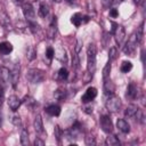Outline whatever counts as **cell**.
<instances>
[{"label": "cell", "mask_w": 146, "mask_h": 146, "mask_svg": "<svg viewBox=\"0 0 146 146\" xmlns=\"http://www.w3.org/2000/svg\"><path fill=\"white\" fill-rule=\"evenodd\" d=\"M110 16H111V17H113V18L117 17V16H119V11H117V9H115V8L110 9Z\"/></svg>", "instance_id": "b9f144b4"}, {"label": "cell", "mask_w": 146, "mask_h": 146, "mask_svg": "<svg viewBox=\"0 0 146 146\" xmlns=\"http://www.w3.org/2000/svg\"><path fill=\"white\" fill-rule=\"evenodd\" d=\"M116 57H117V49H116L115 47H112V48H110V55H108V58H110V60L112 62V60H114Z\"/></svg>", "instance_id": "d590c367"}, {"label": "cell", "mask_w": 146, "mask_h": 146, "mask_svg": "<svg viewBox=\"0 0 146 146\" xmlns=\"http://www.w3.org/2000/svg\"><path fill=\"white\" fill-rule=\"evenodd\" d=\"M131 68H132V64H131V62H128V60L122 62L121 67H120V70H121L122 73H128V72L131 71Z\"/></svg>", "instance_id": "83f0119b"}, {"label": "cell", "mask_w": 146, "mask_h": 146, "mask_svg": "<svg viewBox=\"0 0 146 146\" xmlns=\"http://www.w3.org/2000/svg\"><path fill=\"white\" fill-rule=\"evenodd\" d=\"M110 73H111V60H108V63L103 68V80L104 81L110 79Z\"/></svg>", "instance_id": "f1b7e54d"}, {"label": "cell", "mask_w": 146, "mask_h": 146, "mask_svg": "<svg viewBox=\"0 0 146 146\" xmlns=\"http://www.w3.org/2000/svg\"><path fill=\"white\" fill-rule=\"evenodd\" d=\"M57 34V17L56 16H52L51 18V22L49 24V27L47 30V36L49 39H54Z\"/></svg>", "instance_id": "30bf717a"}, {"label": "cell", "mask_w": 146, "mask_h": 146, "mask_svg": "<svg viewBox=\"0 0 146 146\" xmlns=\"http://www.w3.org/2000/svg\"><path fill=\"white\" fill-rule=\"evenodd\" d=\"M54 56H55V50H54V48H52V47H48L47 50H46V57H47L49 60H51V59L54 58Z\"/></svg>", "instance_id": "8d00e7d4"}, {"label": "cell", "mask_w": 146, "mask_h": 146, "mask_svg": "<svg viewBox=\"0 0 146 146\" xmlns=\"http://www.w3.org/2000/svg\"><path fill=\"white\" fill-rule=\"evenodd\" d=\"M138 87L135 84V83H130L127 88V94H125V97L130 100H133L136 98H138Z\"/></svg>", "instance_id": "8fae6325"}, {"label": "cell", "mask_w": 146, "mask_h": 146, "mask_svg": "<svg viewBox=\"0 0 146 146\" xmlns=\"http://www.w3.org/2000/svg\"><path fill=\"white\" fill-rule=\"evenodd\" d=\"M55 56H56V58H57L58 60H60L62 63H66V62H67L66 50H65L62 46H59V47L56 49V51H55Z\"/></svg>", "instance_id": "2e32d148"}, {"label": "cell", "mask_w": 146, "mask_h": 146, "mask_svg": "<svg viewBox=\"0 0 146 146\" xmlns=\"http://www.w3.org/2000/svg\"><path fill=\"white\" fill-rule=\"evenodd\" d=\"M52 1H54V2H57V3H58V2H60L62 0H52Z\"/></svg>", "instance_id": "c3c4849f"}, {"label": "cell", "mask_w": 146, "mask_h": 146, "mask_svg": "<svg viewBox=\"0 0 146 146\" xmlns=\"http://www.w3.org/2000/svg\"><path fill=\"white\" fill-rule=\"evenodd\" d=\"M116 125H117L119 130L121 132H123V133H128L130 131V125L124 119H119L117 122H116Z\"/></svg>", "instance_id": "ffe728a7"}, {"label": "cell", "mask_w": 146, "mask_h": 146, "mask_svg": "<svg viewBox=\"0 0 146 146\" xmlns=\"http://www.w3.org/2000/svg\"><path fill=\"white\" fill-rule=\"evenodd\" d=\"M113 34H114V38H115V42L119 46H121L122 42H123V40H124V36H125V29L122 25H117L115 27Z\"/></svg>", "instance_id": "ba28073f"}, {"label": "cell", "mask_w": 146, "mask_h": 146, "mask_svg": "<svg viewBox=\"0 0 146 146\" xmlns=\"http://www.w3.org/2000/svg\"><path fill=\"white\" fill-rule=\"evenodd\" d=\"M137 44H138V41H137V35H136V32L132 33L130 35V38L128 39L125 46L123 47V52L125 55H129V56H133L135 51H136V48H137Z\"/></svg>", "instance_id": "3957f363"}, {"label": "cell", "mask_w": 146, "mask_h": 146, "mask_svg": "<svg viewBox=\"0 0 146 146\" xmlns=\"http://www.w3.org/2000/svg\"><path fill=\"white\" fill-rule=\"evenodd\" d=\"M23 103L26 105V106H29V107H34L35 106V104H36V102L34 100V98L33 97H31V96H25L24 97V100H23Z\"/></svg>", "instance_id": "4dcf8cb0"}, {"label": "cell", "mask_w": 146, "mask_h": 146, "mask_svg": "<svg viewBox=\"0 0 146 146\" xmlns=\"http://www.w3.org/2000/svg\"><path fill=\"white\" fill-rule=\"evenodd\" d=\"M34 145H35V146H43V145H44V141H43L41 138L36 137L35 140H34Z\"/></svg>", "instance_id": "7bdbcfd3"}, {"label": "cell", "mask_w": 146, "mask_h": 146, "mask_svg": "<svg viewBox=\"0 0 146 146\" xmlns=\"http://www.w3.org/2000/svg\"><path fill=\"white\" fill-rule=\"evenodd\" d=\"M21 99L17 97V96H15V95H11L9 98H8V106H9V108L13 111V112H15V111H17L18 110V107L21 106Z\"/></svg>", "instance_id": "4fadbf2b"}, {"label": "cell", "mask_w": 146, "mask_h": 146, "mask_svg": "<svg viewBox=\"0 0 146 146\" xmlns=\"http://www.w3.org/2000/svg\"><path fill=\"white\" fill-rule=\"evenodd\" d=\"M82 14L81 13H75L72 17H71V23L74 25V26H76V27H79L81 24H82Z\"/></svg>", "instance_id": "7402d4cb"}, {"label": "cell", "mask_w": 146, "mask_h": 146, "mask_svg": "<svg viewBox=\"0 0 146 146\" xmlns=\"http://www.w3.org/2000/svg\"><path fill=\"white\" fill-rule=\"evenodd\" d=\"M33 127H34V130L38 135H42L44 132L43 130V122H42V117L41 115H36L35 119H34V122H33Z\"/></svg>", "instance_id": "5bb4252c"}, {"label": "cell", "mask_w": 146, "mask_h": 146, "mask_svg": "<svg viewBox=\"0 0 146 146\" xmlns=\"http://www.w3.org/2000/svg\"><path fill=\"white\" fill-rule=\"evenodd\" d=\"M23 14H24V17L26 18L27 22H32V21H35V11H34V8L33 6L27 1L25 2L23 6Z\"/></svg>", "instance_id": "8992f818"}, {"label": "cell", "mask_w": 146, "mask_h": 146, "mask_svg": "<svg viewBox=\"0 0 146 146\" xmlns=\"http://www.w3.org/2000/svg\"><path fill=\"white\" fill-rule=\"evenodd\" d=\"M81 48H82V41H81V40H76V44H75V47H74L75 54H79L80 50H81Z\"/></svg>", "instance_id": "ab89813d"}, {"label": "cell", "mask_w": 146, "mask_h": 146, "mask_svg": "<svg viewBox=\"0 0 146 146\" xmlns=\"http://www.w3.org/2000/svg\"><path fill=\"white\" fill-rule=\"evenodd\" d=\"M0 24H1L2 26H5L6 29H9V27H10L9 17H8V15H7L5 11H0Z\"/></svg>", "instance_id": "cb8c5ba5"}, {"label": "cell", "mask_w": 146, "mask_h": 146, "mask_svg": "<svg viewBox=\"0 0 146 146\" xmlns=\"http://www.w3.org/2000/svg\"><path fill=\"white\" fill-rule=\"evenodd\" d=\"M54 97L56 99H58V100H63V99H65L67 97V90L65 88H63V87H59V88H57L55 90Z\"/></svg>", "instance_id": "44dd1931"}, {"label": "cell", "mask_w": 146, "mask_h": 146, "mask_svg": "<svg viewBox=\"0 0 146 146\" xmlns=\"http://www.w3.org/2000/svg\"><path fill=\"white\" fill-rule=\"evenodd\" d=\"M138 110H139V107L137 105L130 104V105H128V107L124 111V116L127 119H135V115H136V113H137Z\"/></svg>", "instance_id": "9a60e30c"}, {"label": "cell", "mask_w": 146, "mask_h": 146, "mask_svg": "<svg viewBox=\"0 0 146 146\" xmlns=\"http://www.w3.org/2000/svg\"><path fill=\"white\" fill-rule=\"evenodd\" d=\"M46 113L49 114L50 116H58L60 114V107L58 105H55V104H51L49 106L46 107Z\"/></svg>", "instance_id": "ac0fdd59"}, {"label": "cell", "mask_w": 146, "mask_h": 146, "mask_svg": "<svg viewBox=\"0 0 146 146\" xmlns=\"http://www.w3.org/2000/svg\"><path fill=\"white\" fill-rule=\"evenodd\" d=\"M35 56H36V50H35V48L30 47V48L27 49V52H26V58H27L29 60H33V59L35 58Z\"/></svg>", "instance_id": "d6a6232c"}, {"label": "cell", "mask_w": 146, "mask_h": 146, "mask_svg": "<svg viewBox=\"0 0 146 146\" xmlns=\"http://www.w3.org/2000/svg\"><path fill=\"white\" fill-rule=\"evenodd\" d=\"M49 14V7L48 5L46 3H41L40 7H39V11H38V15L41 17V18H46Z\"/></svg>", "instance_id": "d4e9b609"}, {"label": "cell", "mask_w": 146, "mask_h": 146, "mask_svg": "<svg viewBox=\"0 0 146 146\" xmlns=\"http://www.w3.org/2000/svg\"><path fill=\"white\" fill-rule=\"evenodd\" d=\"M26 79L29 82L36 84V83L43 82V80L46 79V74L40 68H30L26 73Z\"/></svg>", "instance_id": "7a4b0ae2"}, {"label": "cell", "mask_w": 146, "mask_h": 146, "mask_svg": "<svg viewBox=\"0 0 146 146\" xmlns=\"http://www.w3.org/2000/svg\"><path fill=\"white\" fill-rule=\"evenodd\" d=\"M72 66H73V68H74V70H78V68H79V66H80V59H79L78 54H74V55H73Z\"/></svg>", "instance_id": "74e56055"}, {"label": "cell", "mask_w": 146, "mask_h": 146, "mask_svg": "<svg viewBox=\"0 0 146 146\" xmlns=\"http://www.w3.org/2000/svg\"><path fill=\"white\" fill-rule=\"evenodd\" d=\"M135 119L137 120V122H139V123H141V124L145 123V114H144L143 110H138V111H137V113H136V115H135Z\"/></svg>", "instance_id": "1f68e13d"}, {"label": "cell", "mask_w": 146, "mask_h": 146, "mask_svg": "<svg viewBox=\"0 0 146 146\" xmlns=\"http://www.w3.org/2000/svg\"><path fill=\"white\" fill-rule=\"evenodd\" d=\"M68 78V71L66 67H60L57 72V80L58 81H65Z\"/></svg>", "instance_id": "603a6c76"}, {"label": "cell", "mask_w": 146, "mask_h": 146, "mask_svg": "<svg viewBox=\"0 0 146 146\" xmlns=\"http://www.w3.org/2000/svg\"><path fill=\"white\" fill-rule=\"evenodd\" d=\"M105 143L107 145H110V146H119L120 145V141H119V139L115 136H108L106 138V141Z\"/></svg>", "instance_id": "f546056e"}, {"label": "cell", "mask_w": 146, "mask_h": 146, "mask_svg": "<svg viewBox=\"0 0 146 146\" xmlns=\"http://www.w3.org/2000/svg\"><path fill=\"white\" fill-rule=\"evenodd\" d=\"M54 135H55V137H56L57 141H58V143H60V139H62V137H63V131H62V129L59 128V125H55Z\"/></svg>", "instance_id": "836d02e7"}, {"label": "cell", "mask_w": 146, "mask_h": 146, "mask_svg": "<svg viewBox=\"0 0 146 146\" xmlns=\"http://www.w3.org/2000/svg\"><path fill=\"white\" fill-rule=\"evenodd\" d=\"M9 81H10V71L5 66L0 67V86L6 88Z\"/></svg>", "instance_id": "52a82bcc"}, {"label": "cell", "mask_w": 146, "mask_h": 146, "mask_svg": "<svg viewBox=\"0 0 146 146\" xmlns=\"http://www.w3.org/2000/svg\"><path fill=\"white\" fill-rule=\"evenodd\" d=\"M114 84L112 83V81L108 79V80H105L104 81V94L105 96L110 97L112 95H114Z\"/></svg>", "instance_id": "e0dca14e"}, {"label": "cell", "mask_w": 146, "mask_h": 146, "mask_svg": "<svg viewBox=\"0 0 146 146\" xmlns=\"http://www.w3.org/2000/svg\"><path fill=\"white\" fill-rule=\"evenodd\" d=\"M11 122H13V124H14V125H16V127H21V125H22L21 116H19V115H17V114H14V115L11 116Z\"/></svg>", "instance_id": "e575fe53"}, {"label": "cell", "mask_w": 146, "mask_h": 146, "mask_svg": "<svg viewBox=\"0 0 146 146\" xmlns=\"http://www.w3.org/2000/svg\"><path fill=\"white\" fill-rule=\"evenodd\" d=\"M66 2H68L70 5H76L78 3V0H66Z\"/></svg>", "instance_id": "bcb514c9"}, {"label": "cell", "mask_w": 146, "mask_h": 146, "mask_svg": "<svg viewBox=\"0 0 146 146\" xmlns=\"http://www.w3.org/2000/svg\"><path fill=\"white\" fill-rule=\"evenodd\" d=\"M99 123H100V128L103 129L104 132L111 133L113 131V123H112V120L108 115H106V114L102 115L99 119Z\"/></svg>", "instance_id": "5b68a950"}, {"label": "cell", "mask_w": 146, "mask_h": 146, "mask_svg": "<svg viewBox=\"0 0 146 146\" xmlns=\"http://www.w3.org/2000/svg\"><path fill=\"white\" fill-rule=\"evenodd\" d=\"M3 100H5V88L0 86V106L3 104Z\"/></svg>", "instance_id": "60d3db41"}, {"label": "cell", "mask_w": 146, "mask_h": 146, "mask_svg": "<svg viewBox=\"0 0 146 146\" xmlns=\"http://www.w3.org/2000/svg\"><path fill=\"white\" fill-rule=\"evenodd\" d=\"M96 46L94 43H90L87 48V72L92 76L96 71Z\"/></svg>", "instance_id": "6da1fadb"}, {"label": "cell", "mask_w": 146, "mask_h": 146, "mask_svg": "<svg viewBox=\"0 0 146 146\" xmlns=\"http://www.w3.org/2000/svg\"><path fill=\"white\" fill-rule=\"evenodd\" d=\"M96 96H97V89L94 87H89L87 89V91L84 92V95L82 96L81 100H82V103L87 104V103H90L91 100H94L96 98Z\"/></svg>", "instance_id": "9c48e42d"}, {"label": "cell", "mask_w": 146, "mask_h": 146, "mask_svg": "<svg viewBox=\"0 0 146 146\" xmlns=\"http://www.w3.org/2000/svg\"><path fill=\"white\" fill-rule=\"evenodd\" d=\"M84 141H86V144H87V145H89V146H91V145H95V144H96L95 137H92L91 135H87V136L84 137Z\"/></svg>", "instance_id": "f35d334b"}, {"label": "cell", "mask_w": 146, "mask_h": 146, "mask_svg": "<svg viewBox=\"0 0 146 146\" xmlns=\"http://www.w3.org/2000/svg\"><path fill=\"white\" fill-rule=\"evenodd\" d=\"M113 1H114V0H102V3H103V6H104L105 8H108V7L113 3Z\"/></svg>", "instance_id": "ee69618b"}, {"label": "cell", "mask_w": 146, "mask_h": 146, "mask_svg": "<svg viewBox=\"0 0 146 146\" xmlns=\"http://www.w3.org/2000/svg\"><path fill=\"white\" fill-rule=\"evenodd\" d=\"M105 106L108 112H117L121 107V99L117 96L112 95V96L107 97V99L105 102Z\"/></svg>", "instance_id": "277c9868"}, {"label": "cell", "mask_w": 146, "mask_h": 146, "mask_svg": "<svg viewBox=\"0 0 146 146\" xmlns=\"http://www.w3.org/2000/svg\"><path fill=\"white\" fill-rule=\"evenodd\" d=\"M18 79H19V65L18 64H15L14 68L10 71V82H11V84H13L14 88H16L17 82H18Z\"/></svg>", "instance_id": "7c38bea8"}, {"label": "cell", "mask_w": 146, "mask_h": 146, "mask_svg": "<svg viewBox=\"0 0 146 146\" xmlns=\"http://www.w3.org/2000/svg\"><path fill=\"white\" fill-rule=\"evenodd\" d=\"M16 5H19V6H23L25 2H27V0H13Z\"/></svg>", "instance_id": "f6af8a7d"}, {"label": "cell", "mask_w": 146, "mask_h": 146, "mask_svg": "<svg viewBox=\"0 0 146 146\" xmlns=\"http://www.w3.org/2000/svg\"><path fill=\"white\" fill-rule=\"evenodd\" d=\"M21 144L23 145V146H26V145H29V131H27V129H25V128H23L22 129V132H21Z\"/></svg>", "instance_id": "484cf974"}, {"label": "cell", "mask_w": 146, "mask_h": 146, "mask_svg": "<svg viewBox=\"0 0 146 146\" xmlns=\"http://www.w3.org/2000/svg\"><path fill=\"white\" fill-rule=\"evenodd\" d=\"M27 24H29V29L31 30V32H32V33L36 34V33H39V32H40V25H39L35 21L27 22Z\"/></svg>", "instance_id": "4316f807"}, {"label": "cell", "mask_w": 146, "mask_h": 146, "mask_svg": "<svg viewBox=\"0 0 146 146\" xmlns=\"http://www.w3.org/2000/svg\"><path fill=\"white\" fill-rule=\"evenodd\" d=\"M132 1H133V2H135V3H139V2H140V1H141V0H132Z\"/></svg>", "instance_id": "7dc6e473"}, {"label": "cell", "mask_w": 146, "mask_h": 146, "mask_svg": "<svg viewBox=\"0 0 146 146\" xmlns=\"http://www.w3.org/2000/svg\"><path fill=\"white\" fill-rule=\"evenodd\" d=\"M13 51V44L9 41H2L0 43V54L1 55H9Z\"/></svg>", "instance_id": "d6986e66"}, {"label": "cell", "mask_w": 146, "mask_h": 146, "mask_svg": "<svg viewBox=\"0 0 146 146\" xmlns=\"http://www.w3.org/2000/svg\"><path fill=\"white\" fill-rule=\"evenodd\" d=\"M0 125H1V116H0Z\"/></svg>", "instance_id": "681fc988"}]
</instances>
